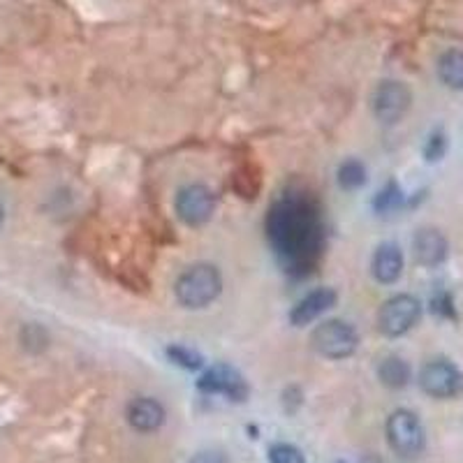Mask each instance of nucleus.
I'll return each instance as SVG.
<instances>
[{
	"instance_id": "obj_7",
	"label": "nucleus",
	"mask_w": 463,
	"mask_h": 463,
	"mask_svg": "<svg viewBox=\"0 0 463 463\" xmlns=\"http://www.w3.org/2000/svg\"><path fill=\"white\" fill-rule=\"evenodd\" d=\"M216 211V195L206 185L190 184L176 195V216L190 227H200L211 221Z\"/></svg>"
},
{
	"instance_id": "obj_6",
	"label": "nucleus",
	"mask_w": 463,
	"mask_h": 463,
	"mask_svg": "<svg viewBox=\"0 0 463 463\" xmlns=\"http://www.w3.org/2000/svg\"><path fill=\"white\" fill-rule=\"evenodd\" d=\"M420 387L433 399H454L463 392V373L448 359H436L420 371Z\"/></svg>"
},
{
	"instance_id": "obj_20",
	"label": "nucleus",
	"mask_w": 463,
	"mask_h": 463,
	"mask_svg": "<svg viewBox=\"0 0 463 463\" xmlns=\"http://www.w3.org/2000/svg\"><path fill=\"white\" fill-rule=\"evenodd\" d=\"M445 151H448V137H445L442 132H433L431 139H429L427 146H424L427 160H440L442 156H445Z\"/></svg>"
},
{
	"instance_id": "obj_12",
	"label": "nucleus",
	"mask_w": 463,
	"mask_h": 463,
	"mask_svg": "<svg viewBox=\"0 0 463 463\" xmlns=\"http://www.w3.org/2000/svg\"><path fill=\"white\" fill-rule=\"evenodd\" d=\"M448 239L442 237V232L433 230V227H424L412 239V250H415V260L424 267H438L448 258Z\"/></svg>"
},
{
	"instance_id": "obj_14",
	"label": "nucleus",
	"mask_w": 463,
	"mask_h": 463,
	"mask_svg": "<svg viewBox=\"0 0 463 463\" xmlns=\"http://www.w3.org/2000/svg\"><path fill=\"white\" fill-rule=\"evenodd\" d=\"M378 378L384 387H390V390H403L405 384L411 383V366L408 362L396 354H390V357H384L383 364L378 366Z\"/></svg>"
},
{
	"instance_id": "obj_9",
	"label": "nucleus",
	"mask_w": 463,
	"mask_h": 463,
	"mask_svg": "<svg viewBox=\"0 0 463 463\" xmlns=\"http://www.w3.org/2000/svg\"><path fill=\"white\" fill-rule=\"evenodd\" d=\"M197 387L204 394H221L230 401H246L248 392H250L246 378L227 364H216L209 371H204V375L197 380Z\"/></svg>"
},
{
	"instance_id": "obj_18",
	"label": "nucleus",
	"mask_w": 463,
	"mask_h": 463,
	"mask_svg": "<svg viewBox=\"0 0 463 463\" xmlns=\"http://www.w3.org/2000/svg\"><path fill=\"white\" fill-rule=\"evenodd\" d=\"M167 357L172 359L174 364H179V366H184V369L188 371L202 369V364H204V359H202L200 353H195L193 347H185V345L167 347Z\"/></svg>"
},
{
	"instance_id": "obj_21",
	"label": "nucleus",
	"mask_w": 463,
	"mask_h": 463,
	"mask_svg": "<svg viewBox=\"0 0 463 463\" xmlns=\"http://www.w3.org/2000/svg\"><path fill=\"white\" fill-rule=\"evenodd\" d=\"M190 463H227V458L221 452H202Z\"/></svg>"
},
{
	"instance_id": "obj_13",
	"label": "nucleus",
	"mask_w": 463,
	"mask_h": 463,
	"mask_svg": "<svg viewBox=\"0 0 463 463\" xmlns=\"http://www.w3.org/2000/svg\"><path fill=\"white\" fill-rule=\"evenodd\" d=\"M371 271H373V279L378 283H396L401 274H403V253H401V248L392 241L378 246L373 260H371Z\"/></svg>"
},
{
	"instance_id": "obj_11",
	"label": "nucleus",
	"mask_w": 463,
	"mask_h": 463,
	"mask_svg": "<svg viewBox=\"0 0 463 463\" xmlns=\"http://www.w3.org/2000/svg\"><path fill=\"white\" fill-rule=\"evenodd\" d=\"M126 420L135 431L153 433L165 424V408L156 399L139 396V399H132L128 403Z\"/></svg>"
},
{
	"instance_id": "obj_4",
	"label": "nucleus",
	"mask_w": 463,
	"mask_h": 463,
	"mask_svg": "<svg viewBox=\"0 0 463 463\" xmlns=\"http://www.w3.org/2000/svg\"><path fill=\"white\" fill-rule=\"evenodd\" d=\"M387 442L399 457L412 458L424 449V427L420 417L411 411H394L387 420Z\"/></svg>"
},
{
	"instance_id": "obj_2",
	"label": "nucleus",
	"mask_w": 463,
	"mask_h": 463,
	"mask_svg": "<svg viewBox=\"0 0 463 463\" xmlns=\"http://www.w3.org/2000/svg\"><path fill=\"white\" fill-rule=\"evenodd\" d=\"M176 299L188 311H197V308H206L209 304L221 297L222 292V276L213 264H193L179 276L176 280Z\"/></svg>"
},
{
	"instance_id": "obj_16",
	"label": "nucleus",
	"mask_w": 463,
	"mask_h": 463,
	"mask_svg": "<svg viewBox=\"0 0 463 463\" xmlns=\"http://www.w3.org/2000/svg\"><path fill=\"white\" fill-rule=\"evenodd\" d=\"M366 184V167L359 160L350 158L338 167V185L343 190H359Z\"/></svg>"
},
{
	"instance_id": "obj_5",
	"label": "nucleus",
	"mask_w": 463,
	"mask_h": 463,
	"mask_svg": "<svg viewBox=\"0 0 463 463\" xmlns=\"http://www.w3.org/2000/svg\"><path fill=\"white\" fill-rule=\"evenodd\" d=\"M421 317V304L420 299H415L412 295H396L392 299L384 301V306L380 308L378 325L380 332L384 336H403L412 329V326L420 322Z\"/></svg>"
},
{
	"instance_id": "obj_3",
	"label": "nucleus",
	"mask_w": 463,
	"mask_h": 463,
	"mask_svg": "<svg viewBox=\"0 0 463 463\" xmlns=\"http://www.w3.org/2000/svg\"><path fill=\"white\" fill-rule=\"evenodd\" d=\"M311 345L326 359H347L359 345L357 329L345 320H326L313 329Z\"/></svg>"
},
{
	"instance_id": "obj_17",
	"label": "nucleus",
	"mask_w": 463,
	"mask_h": 463,
	"mask_svg": "<svg viewBox=\"0 0 463 463\" xmlns=\"http://www.w3.org/2000/svg\"><path fill=\"white\" fill-rule=\"evenodd\" d=\"M401 204H403V193H401V188L394 184V181H390V184L384 185L378 195H375V202H373L378 213H392V211L399 209Z\"/></svg>"
},
{
	"instance_id": "obj_15",
	"label": "nucleus",
	"mask_w": 463,
	"mask_h": 463,
	"mask_svg": "<svg viewBox=\"0 0 463 463\" xmlns=\"http://www.w3.org/2000/svg\"><path fill=\"white\" fill-rule=\"evenodd\" d=\"M438 77L445 86L454 90H463V52L452 49L445 52L438 61Z\"/></svg>"
},
{
	"instance_id": "obj_19",
	"label": "nucleus",
	"mask_w": 463,
	"mask_h": 463,
	"mask_svg": "<svg viewBox=\"0 0 463 463\" xmlns=\"http://www.w3.org/2000/svg\"><path fill=\"white\" fill-rule=\"evenodd\" d=\"M269 463H306L301 449L288 442H276L274 448H269Z\"/></svg>"
},
{
	"instance_id": "obj_10",
	"label": "nucleus",
	"mask_w": 463,
	"mask_h": 463,
	"mask_svg": "<svg viewBox=\"0 0 463 463\" xmlns=\"http://www.w3.org/2000/svg\"><path fill=\"white\" fill-rule=\"evenodd\" d=\"M336 292L332 288H317L313 292H308L306 297H301L295 304V308L289 311V322L295 326H306L316 322L317 317L325 316L329 308L336 306Z\"/></svg>"
},
{
	"instance_id": "obj_8",
	"label": "nucleus",
	"mask_w": 463,
	"mask_h": 463,
	"mask_svg": "<svg viewBox=\"0 0 463 463\" xmlns=\"http://www.w3.org/2000/svg\"><path fill=\"white\" fill-rule=\"evenodd\" d=\"M412 95L411 89L401 81H383V84L375 89L373 93V114L380 123L384 126H392V123H399L405 116V111L411 109Z\"/></svg>"
},
{
	"instance_id": "obj_22",
	"label": "nucleus",
	"mask_w": 463,
	"mask_h": 463,
	"mask_svg": "<svg viewBox=\"0 0 463 463\" xmlns=\"http://www.w3.org/2000/svg\"><path fill=\"white\" fill-rule=\"evenodd\" d=\"M3 216H5V211H3V204H0V225H3Z\"/></svg>"
},
{
	"instance_id": "obj_1",
	"label": "nucleus",
	"mask_w": 463,
	"mask_h": 463,
	"mask_svg": "<svg viewBox=\"0 0 463 463\" xmlns=\"http://www.w3.org/2000/svg\"><path fill=\"white\" fill-rule=\"evenodd\" d=\"M269 239L283 258L299 262L316 253L320 243V222L316 211L304 202L285 200L269 216Z\"/></svg>"
}]
</instances>
